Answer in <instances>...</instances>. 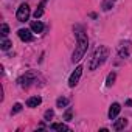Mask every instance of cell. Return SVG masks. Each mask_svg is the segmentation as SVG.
I'll list each match as a JSON object with an SVG mask.
<instances>
[{
	"instance_id": "6da1fadb",
	"label": "cell",
	"mask_w": 132,
	"mask_h": 132,
	"mask_svg": "<svg viewBox=\"0 0 132 132\" xmlns=\"http://www.w3.org/2000/svg\"><path fill=\"white\" fill-rule=\"evenodd\" d=\"M87 48H89L87 34H86L79 27H76V48H75V51H73V54H72V62H79V61L84 57Z\"/></svg>"
},
{
	"instance_id": "7a4b0ae2",
	"label": "cell",
	"mask_w": 132,
	"mask_h": 132,
	"mask_svg": "<svg viewBox=\"0 0 132 132\" xmlns=\"http://www.w3.org/2000/svg\"><path fill=\"white\" fill-rule=\"evenodd\" d=\"M107 57H109V48L104 47V45H100V47L93 51V54H92V57H90L89 70H96L100 65H103V64L106 62Z\"/></svg>"
},
{
	"instance_id": "3957f363",
	"label": "cell",
	"mask_w": 132,
	"mask_h": 132,
	"mask_svg": "<svg viewBox=\"0 0 132 132\" xmlns=\"http://www.w3.org/2000/svg\"><path fill=\"white\" fill-rule=\"evenodd\" d=\"M30 14H31V11H30V5H28V3H22V5L17 8L16 17H17L19 22H27V20L30 19Z\"/></svg>"
},
{
	"instance_id": "277c9868",
	"label": "cell",
	"mask_w": 132,
	"mask_h": 132,
	"mask_svg": "<svg viewBox=\"0 0 132 132\" xmlns=\"http://www.w3.org/2000/svg\"><path fill=\"white\" fill-rule=\"evenodd\" d=\"M81 75H82V65H78V67L75 69V72H73V73L70 75V78H69V86H70V87H75V86L79 82Z\"/></svg>"
},
{
	"instance_id": "5b68a950",
	"label": "cell",
	"mask_w": 132,
	"mask_h": 132,
	"mask_svg": "<svg viewBox=\"0 0 132 132\" xmlns=\"http://www.w3.org/2000/svg\"><path fill=\"white\" fill-rule=\"evenodd\" d=\"M34 76H36V73H34V72H28V73H25L23 76H20V78L17 79V84H19L20 87H28V86L33 82Z\"/></svg>"
},
{
	"instance_id": "8992f818",
	"label": "cell",
	"mask_w": 132,
	"mask_h": 132,
	"mask_svg": "<svg viewBox=\"0 0 132 132\" xmlns=\"http://www.w3.org/2000/svg\"><path fill=\"white\" fill-rule=\"evenodd\" d=\"M31 31H33V30L20 28V30L17 31V34H19L20 40H23V42H31V40H33V33H31Z\"/></svg>"
},
{
	"instance_id": "52a82bcc",
	"label": "cell",
	"mask_w": 132,
	"mask_h": 132,
	"mask_svg": "<svg viewBox=\"0 0 132 132\" xmlns=\"http://www.w3.org/2000/svg\"><path fill=\"white\" fill-rule=\"evenodd\" d=\"M129 53H130V42L129 40H126V42H121V45H120V48H118V54H120V57H127L129 56Z\"/></svg>"
},
{
	"instance_id": "ba28073f",
	"label": "cell",
	"mask_w": 132,
	"mask_h": 132,
	"mask_svg": "<svg viewBox=\"0 0 132 132\" xmlns=\"http://www.w3.org/2000/svg\"><path fill=\"white\" fill-rule=\"evenodd\" d=\"M120 110H121V106H120L118 103H113V104L109 107V113H107V115H109V118H110V120H115V118L118 117Z\"/></svg>"
},
{
	"instance_id": "9c48e42d",
	"label": "cell",
	"mask_w": 132,
	"mask_h": 132,
	"mask_svg": "<svg viewBox=\"0 0 132 132\" xmlns=\"http://www.w3.org/2000/svg\"><path fill=\"white\" fill-rule=\"evenodd\" d=\"M127 126V120L126 118H118V120H115V123H113V129L115 130H121V129H124Z\"/></svg>"
},
{
	"instance_id": "30bf717a",
	"label": "cell",
	"mask_w": 132,
	"mask_h": 132,
	"mask_svg": "<svg viewBox=\"0 0 132 132\" xmlns=\"http://www.w3.org/2000/svg\"><path fill=\"white\" fill-rule=\"evenodd\" d=\"M40 103H42V98H40V96H31V98H28L27 106H28V107H37Z\"/></svg>"
},
{
	"instance_id": "8fae6325",
	"label": "cell",
	"mask_w": 132,
	"mask_h": 132,
	"mask_svg": "<svg viewBox=\"0 0 132 132\" xmlns=\"http://www.w3.org/2000/svg\"><path fill=\"white\" fill-rule=\"evenodd\" d=\"M31 30H33L34 33H42V31H44V23L36 19L34 22H31Z\"/></svg>"
},
{
	"instance_id": "7c38bea8",
	"label": "cell",
	"mask_w": 132,
	"mask_h": 132,
	"mask_svg": "<svg viewBox=\"0 0 132 132\" xmlns=\"http://www.w3.org/2000/svg\"><path fill=\"white\" fill-rule=\"evenodd\" d=\"M45 3H47V0H42L40 2V5H39V8L34 11V19H40L42 17V14H44V6H45Z\"/></svg>"
},
{
	"instance_id": "4fadbf2b",
	"label": "cell",
	"mask_w": 132,
	"mask_h": 132,
	"mask_svg": "<svg viewBox=\"0 0 132 132\" xmlns=\"http://www.w3.org/2000/svg\"><path fill=\"white\" fill-rule=\"evenodd\" d=\"M51 129H54V130H70V127L67 124H64V123H53Z\"/></svg>"
},
{
	"instance_id": "5bb4252c",
	"label": "cell",
	"mask_w": 132,
	"mask_h": 132,
	"mask_svg": "<svg viewBox=\"0 0 132 132\" xmlns=\"http://www.w3.org/2000/svg\"><path fill=\"white\" fill-rule=\"evenodd\" d=\"M115 79H117V75H115V72H112V73H109V75H107V79H106V86H107V87H110V86H113V82H115Z\"/></svg>"
},
{
	"instance_id": "9a60e30c",
	"label": "cell",
	"mask_w": 132,
	"mask_h": 132,
	"mask_svg": "<svg viewBox=\"0 0 132 132\" xmlns=\"http://www.w3.org/2000/svg\"><path fill=\"white\" fill-rule=\"evenodd\" d=\"M11 45H13V44H11V40H8L6 37H3V40L0 42V48H2V50H10V48H11Z\"/></svg>"
},
{
	"instance_id": "2e32d148",
	"label": "cell",
	"mask_w": 132,
	"mask_h": 132,
	"mask_svg": "<svg viewBox=\"0 0 132 132\" xmlns=\"http://www.w3.org/2000/svg\"><path fill=\"white\" fill-rule=\"evenodd\" d=\"M67 104H69V100H67V98H57V100H56V106L61 107V109L65 107Z\"/></svg>"
},
{
	"instance_id": "e0dca14e",
	"label": "cell",
	"mask_w": 132,
	"mask_h": 132,
	"mask_svg": "<svg viewBox=\"0 0 132 132\" xmlns=\"http://www.w3.org/2000/svg\"><path fill=\"white\" fill-rule=\"evenodd\" d=\"M0 33H2V36H3V37H6V36H8V33H10V27H8L6 23H2V27H0Z\"/></svg>"
},
{
	"instance_id": "ac0fdd59",
	"label": "cell",
	"mask_w": 132,
	"mask_h": 132,
	"mask_svg": "<svg viewBox=\"0 0 132 132\" xmlns=\"http://www.w3.org/2000/svg\"><path fill=\"white\" fill-rule=\"evenodd\" d=\"M20 110H22V104H20V103H16V104L13 106V110H11V113L14 115V113H19Z\"/></svg>"
},
{
	"instance_id": "d6986e66",
	"label": "cell",
	"mask_w": 132,
	"mask_h": 132,
	"mask_svg": "<svg viewBox=\"0 0 132 132\" xmlns=\"http://www.w3.org/2000/svg\"><path fill=\"white\" fill-rule=\"evenodd\" d=\"M64 120H67V121H70V120H72V109H67V110H65Z\"/></svg>"
},
{
	"instance_id": "ffe728a7",
	"label": "cell",
	"mask_w": 132,
	"mask_h": 132,
	"mask_svg": "<svg viewBox=\"0 0 132 132\" xmlns=\"http://www.w3.org/2000/svg\"><path fill=\"white\" fill-rule=\"evenodd\" d=\"M53 115H54V113H53V110H47V112H45V115H44V118H45L47 121H50V120L53 118Z\"/></svg>"
},
{
	"instance_id": "44dd1931",
	"label": "cell",
	"mask_w": 132,
	"mask_h": 132,
	"mask_svg": "<svg viewBox=\"0 0 132 132\" xmlns=\"http://www.w3.org/2000/svg\"><path fill=\"white\" fill-rule=\"evenodd\" d=\"M110 8H112V2H104V3H103V10H104V11H109Z\"/></svg>"
}]
</instances>
